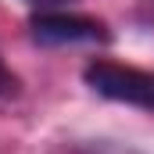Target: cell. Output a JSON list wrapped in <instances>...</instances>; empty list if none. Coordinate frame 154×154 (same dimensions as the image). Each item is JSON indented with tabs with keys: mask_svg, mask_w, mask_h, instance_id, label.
I'll return each instance as SVG.
<instances>
[{
	"mask_svg": "<svg viewBox=\"0 0 154 154\" xmlns=\"http://www.w3.org/2000/svg\"><path fill=\"white\" fill-rule=\"evenodd\" d=\"M82 79L93 93H100L108 100L154 111V75L151 72H140L133 65H115V61H90Z\"/></svg>",
	"mask_w": 154,
	"mask_h": 154,
	"instance_id": "1",
	"label": "cell"
},
{
	"mask_svg": "<svg viewBox=\"0 0 154 154\" xmlns=\"http://www.w3.org/2000/svg\"><path fill=\"white\" fill-rule=\"evenodd\" d=\"M32 39L47 47H65V43H108V25L100 18L86 14H36L32 18Z\"/></svg>",
	"mask_w": 154,
	"mask_h": 154,
	"instance_id": "2",
	"label": "cell"
},
{
	"mask_svg": "<svg viewBox=\"0 0 154 154\" xmlns=\"http://www.w3.org/2000/svg\"><path fill=\"white\" fill-rule=\"evenodd\" d=\"M11 90V75H7V68L0 65V93H7Z\"/></svg>",
	"mask_w": 154,
	"mask_h": 154,
	"instance_id": "3",
	"label": "cell"
},
{
	"mask_svg": "<svg viewBox=\"0 0 154 154\" xmlns=\"http://www.w3.org/2000/svg\"><path fill=\"white\" fill-rule=\"evenodd\" d=\"M25 4H36V7H47V4H65V0H25Z\"/></svg>",
	"mask_w": 154,
	"mask_h": 154,
	"instance_id": "4",
	"label": "cell"
}]
</instances>
